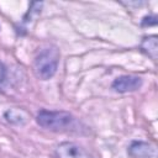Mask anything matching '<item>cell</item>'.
Masks as SVG:
<instances>
[{
  "label": "cell",
  "mask_w": 158,
  "mask_h": 158,
  "mask_svg": "<svg viewBox=\"0 0 158 158\" xmlns=\"http://www.w3.org/2000/svg\"><path fill=\"white\" fill-rule=\"evenodd\" d=\"M36 121L42 128L54 132L69 131L77 126V118L63 110H41L36 116Z\"/></svg>",
  "instance_id": "6da1fadb"
},
{
  "label": "cell",
  "mask_w": 158,
  "mask_h": 158,
  "mask_svg": "<svg viewBox=\"0 0 158 158\" xmlns=\"http://www.w3.org/2000/svg\"><path fill=\"white\" fill-rule=\"evenodd\" d=\"M59 58H60L59 51L54 46L41 49L33 60V72L36 77L40 78L41 80L51 79L58 69Z\"/></svg>",
  "instance_id": "7a4b0ae2"
},
{
  "label": "cell",
  "mask_w": 158,
  "mask_h": 158,
  "mask_svg": "<svg viewBox=\"0 0 158 158\" xmlns=\"http://www.w3.org/2000/svg\"><path fill=\"white\" fill-rule=\"evenodd\" d=\"M111 86L117 93L136 91L142 86V79L136 75H121L112 81Z\"/></svg>",
  "instance_id": "3957f363"
},
{
  "label": "cell",
  "mask_w": 158,
  "mask_h": 158,
  "mask_svg": "<svg viewBox=\"0 0 158 158\" xmlns=\"http://www.w3.org/2000/svg\"><path fill=\"white\" fill-rule=\"evenodd\" d=\"M85 151L74 142H62L56 148L57 158H80Z\"/></svg>",
  "instance_id": "277c9868"
},
{
  "label": "cell",
  "mask_w": 158,
  "mask_h": 158,
  "mask_svg": "<svg viewBox=\"0 0 158 158\" xmlns=\"http://www.w3.org/2000/svg\"><path fill=\"white\" fill-rule=\"evenodd\" d=\"M130 154L135 158H142V157H151L156 154L154 148L146 143V142H133L128 149Z\"/></svg>",
  "instance_id": "5b68a950"
},
{
  "label": "cell",
  "mask_w": 158,
  "mask_h": 158,
  "mask_svg": "<svg viewBox=\"0 0 158 158\" xmlns=\"http://www.w3.org/2000/svg\"><path fill=\"white\" fill-rule=\"evenodd\" d=\"M141 49L149 56L152 59H157V53H158V38L157 36H148L144 37L141 42Z\"/></svg>",
  "instance_id": "8992f818"
},
{
  "label": "cell",
  "mask_w": 158,
  "mask_h": 158,
  "mask_svg": "<svg viewBox=\"0 0 158 158\" xmlns=\"http://www.w3.org/2000/svg\"><path fill=\"white\" fill-rule=\"evenodd\" d=\"M4 117L6 118L7 122L14 123V125H23V123H26V121H27L26 114H25L23 111H21V110H17V109L7 110V111L4 114Z\"/></svg>",
  "instance_id": "52a82bcc"
},
{
  "label": "cell",
  "mask_w": 158,
  "mask_h": 158,
  "mask_svg": "<svg viewBox=\"0 0 158 158\" xmlns=\"http://www.w3.org/2000/svg\"><path fill=\"white\" fill-rule=\"evenodd\" d=\"M6 77H7V69H6L5 64L2 62H0V86L5 83Z\"/></svg>",
  "instance_id": "ba28073f"
},
{
  "label": "cell",
  "mask_w": 158,
  "mask_h": 158,
  "mask_svg": "<svg viewBox=\"0 0 158 158\" xmlns=\"http://www.w3.org/2000/svg\"><path fill=\"white\" fill-rule=\"evenodd\" d=\"M80 158H91V157H90V156H88V154H86V153L84 152V153H83V156H81Z\"/></svg>",
  "instance_id": "9c48e42d"
}]
</instances>
